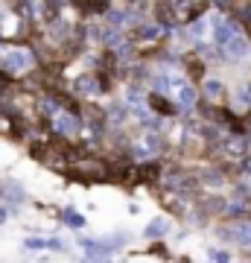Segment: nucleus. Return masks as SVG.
I'll return each mask as SVG.
<instances>
[{
    "label": "nucleus",
    "mask_w": 251,
    "mask_h": 263,
    "mask_svg": "<svg viewBox=\"0 0 251 263\" xmlns=\"http://www.w3.org/2000/svg\"><path fill=\"white\" fill-rule=\"evenodd\" d=\"M0 65H3L6 73H27L29 67L35 65V56H32L29 47H9V50H3Z\"/></svg>",
    "instance_id": "obj_1"
},
{
    "label": "nucleus",
    "mask_w": 251,
    "mask_h": 263,
    "mask_svg": "<svg viewBox=\"0 0 251 263\" xmlns=\"http://www.w3.org/2000/svg\"><path fill=\"white\" fill-rule=\"evenodd\" d=\"M240 32H242V29L237 27L234 21H228V18H219V21L214 24V41H216L222 50H225V44H228L234 35H240Z\"/></svg>",
    "instance_id": "obj_2"
},
{
    "label": "nucleus",
    "mask_w": 251,
    "mask_h": 263,
    "mask_svg": "<svg viewBox=\"0 0 251 263\" xmlns=\"http://www.w3.org/2000/svg\"><path fill=\"white\" fill-rule=\"evenodd\" d=\"M53 132L56 135H76L79 132V120H76V114H67V111H59L53 114Z\"/></svg>",
    "instance_id": "obj_3"
},
{
    "label": "nucleus",
    "mask_w": 251,
    "mask_h": 263,
    "mask_svg": "<svg viewBox=\"0 0 251 263\" xmlns=\"http://www.w3.org/2000/svg\"><path fill=\"white\" fill-rule=\"evenodd\" d=\"M225 53H228V59H234V62H242V59L251 53L248 47V35L245 32H240V35H234L228 44H225Z\"/></svg>",
    "instance_id": "obj_4"
},
{
    "label": "nucleus",
    "mask_w": 251,
    "mask_h": 263,
    "mask_svg": "<svg viewBox=\"0 0 251 263\" xmlns=\"http://www.w3.org/2000/svg\"><path fill=\"white\" fill-rule=\"evenodd\" d=\"M207 32H210V24H207V18H199L190 24V35L196 38V41H202V38H207Z\"/></svg>",
    "instance_id": "obj_5"
},
{
    "label": "nucleus",
    "mask_w": 251,
    "mask_h": 263,
    "mask_svg": "<svg viewBox=\"0 0 251 263\" xmlns=\"http://www.w3.org/2000/svg\"><path fill=\"white\" fill-rule=\"evenodd\" d=\"M178 103L181 105H196V88L193 85H178Z\"/></svg>",
    "instance_id": "obj_6"
},
{
    "label": "nucleus",
    "mask_w": 251,
    "mask_h": 263,
    "mask_svg": "<svg viewBox=\"0 0 251 263\" xmlns=\"http://www.w3.org/2000/svg\"><path fill=\"white\" fill-rule=\"evenodd\" d=\"M234 108H237V111H245V108H251V91H237V94H234Z\"/></svg>",
    "instance_id": "obj_7"
},
{
    "label": "nucleus",
    "mask_w": 251,
    "mask_h": 263,
    "mask_svg": "<svg viewBox=\"0 0 251 263\" xmlns=\"http://www.w3.org/2000/svg\"><path fill=\"white\" fill-rule=\"evenodd\" d=\"M62 219H65V226H70V228H85V222H88V219H85L82 214H76V211H65Z\"/></svg>",
    "instance_id": "obj_8"
},
{
    "label": "nucleus",
    "mask_w": 251,
    "mask_h": 263,
    "mask_svg": "<svg viewBox=\"0 0 251 263\" xmlns=\"http://www.w3.org/2000/svg\"><path fill=\"white\" fill-rule=\"evenodd\" d=\"M205 94L210 97V100H219V97H222V82H219V79H205Z\"/></svg>",
    "instance_id": "obj_9"
},
{
    "label": "nucleus",
    "mask_w": 251,
    "mask_h": 263,
    "mask_svg": "<svg viewBox=\"0 0 251 263\" xmlns=\"http://www.w3.org/2000/svg\"><path fill=\"white\" fill-rule=\"evenodd\" d=\"M76 91H82V94H93V91H100V85H93L91 76H82V79H76Z\"/></svg>",
    "instance_id": "obj_10"
},
{
    "label": "nucleus",
    "mask_w": 251,
    "mask_h": 263,
    "mask_svg": "<svg viewBox=\"0 0 251 263\" xmlns=\"http://www.w3.org/2000/svg\"><path fill=\"white\" fill-rule=\"evenodd\" d=\"M82 249H85V254H88V257H105V249H100V243H93V240H85L82 243Z\"/></svg>",
    "instance_id": "obj_11"
},
{
    "label": "nucleus",
    "mask_w": 251,
    "mask_h": 263,
    "mask_svg": "<svg viewBox=\"0 0 251 263\" xmlns=\"http://www.w3.org/2000/svg\"><path fill=\"white\" fill-rule=\"evenodd\" d=\"M167 219H155V222H152V226H146V237H161L164 234V231H167Z\"/></svg>",
    "instance_id": "obj_12"
},
{
    "label": "nucleus",
    "mask_w": 251,
    "mask_h": 263,
    "mask_svg": "<svg viewBox=\"0 0 251 263\" xmlns=\"http://www.w3.org/2000/svg\"><path fill=\"white\" fill-rule=\"evenodd\" d=\"M140 38H146V41H155V38H161V27H158V24H146V27L140 29Z\"/></svg>",
    "instance_id": "obj_13"
},
{
    "label": "nucleus",
    "mask_w": 251,
    "mask_h": 263,
    "mask_svg": "<svg viewBox=\"0 0 251 263\" xmlns=\"http://www.w3.org/2000/svg\"><path fill=\"white\" fill-rule=\"evenodd\" d=\"M24 246L35 252V249H47V240H41V237H27V240H24Z\"/></svg>",
    "instance_id": "obj_14"
},
{
    "label": "nucleus",
    "mask_w": 251,
    "mask_h": 263,
    "mask_svg": "<svg viewBox=\"0 0 251 263\" xmlns=\"http://www.w3.org/2000/svg\"><path fill=\"white\" fill-rule=\"evenodd\" d=\"M47 249H56V252H62V249H65V243H62L59 237H53V240H47Z\"/></svg>",
    "instance_id": "obj_15"
},
{
    "label": "nucleus",
    "mask_w": 251,
    "mask_h": 263,
    "mask_svg": "<svg viewBox=\"0 0 251 263\" xmlns=\"http://www.w3.org/2000/svg\"><path fill=\"white\" fill-rule=\"evenodd\" d=\"M210 257H214V260H228L231 254H228V252H210Z\"/></svg>",
    "instance_id": "obj_16"
},
{
    "label": "nucleus",
    "mask_w": 251,
    "mask_h": 263,
    "mask_svg": "<svg viewBox=\"0 0 251 263\" xmlns=\"http://www.w3.org/2000/svg\"><path fill=\"white\" fill-rule=\"evenodd\" d=\"M6 216H9V211H6V208H0V226L6 222Z\"/></svg>",
    "instance_id": "obj_17"
}]
</instances>
